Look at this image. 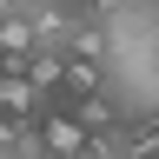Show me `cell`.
<instances>
[{
  "instance_id": "obj_3",
  "label": "cell",
  "mask_w": 159,
  "mask_h": 159,
  "mask_svg": "<svg viewBox=\"0 0 159 159\" xmlns=\"http://www.w3.org/2000/svg\"><path fill=\"white\" fill-rule=\"evenodd\" d=\"M73 113H80V126H86V133H99V126H113V119H119V99H113L106 86H93L86 99H73Z\"/></svg>"
},
{
  "instance_id": "obj_2",
  "label": "cell",
  "mask_w": 159,
  "mask_h": 159,
  "mask_svg": "<svg viewBox=\"0 0 159 159\" xmlns=\"http://www.w3.org/2000/svg\"><path fill=\"white\" fill-rule=\"evenodd\" d=\"M40 47V33H33V13L20 7V13H0V53H7V66H27Z\"/></svg>"
},
{
  "instance_id": "obj_4",
  "label": "cell",
  "mask_w": 159,
  "mask_h": 159,
  "mask_svg": "<svg viewBox=\"0 0 159 159\" xmlns=\"http://www.w3.org/2000/svg\"><path fill=\"white\" fill-rule=\"evenodd\" d=\"M0 66H7V53H0Z\"/></svg>"
},
{
  "instance_id": "obj_1",
  "label": "cell",
  "mask_w": 159,
  "mask_h": 159,
  "mask_svg": "<svg viewBox=\"0 0 159 159\" xmlns=\"http://www.w3.org/2000/svg\"><path fill=\"white\" fill-rule=\"evenodd\" d=\"M33 126H40V139H47V152H60V159H80V152L93 146V133L80 126V113L66 106V99H47Z\"/></svg>"
}]
</instances>
